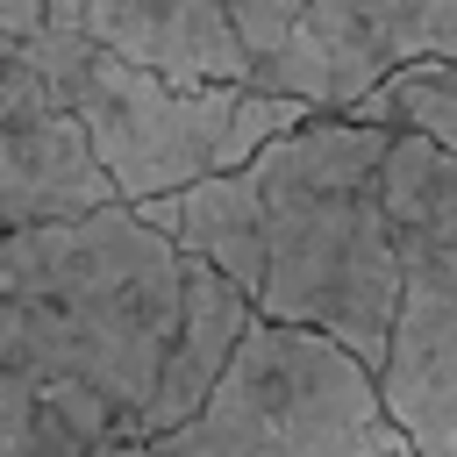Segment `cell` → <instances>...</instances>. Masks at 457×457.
I'll use <instances>...</instances> for the list:
<instances>
[{"label": "cell", "mask_w": 457, "mask_h": 457, "mask_svg": "<svg viewBox=\"0 0 457 457\" xmlns=\"http://www.w3.org/2000/svg\"><path fill=\"white\" fill-rule=\"evenodd\" d=\"M386 121L307 114L250 157L264 200L257 321L307 328L378 371L400 307V243L386 214Z\"/></svg>", "instance_id": "7a4b0ae2"}, {"label": "cell", "mask_w": 457, "mask_h": 457, "mask_svg": "<svg viewBox=\"0 0 457 457\" xmlns=\"http://www.w3.org/2000/svg\"><path fill=\"white\" fill-rule=\"evenodd\" d=\"M50 14L157 79L250 86V50L236 36L228 0H50Z\"/></svg>", "instance_id": "ba28073f"}, {"label": "cell", "mask_w": 457, "mask_h": 457, "mask_svg": "<svg viewBox=\"0 0 457 457\" xmlns=\"http://www.w3.org/2000/svg\"><path fill=\"white\" fill-rule=\"evenodd\" d=\"M407 436L386 421L378 378L350 350L307 328L250 321L200 414L107 457H386Z\"/></svg>", "instance_id": "277c9868"}, {"label": "cell", "mask_w": 457, "mask_h": 457, "mask_svg": "<svg viewBox=\"0 0 457 457\" xmlns=\"http://www.w3.org/2000/svg\"><path fill=\"white\" fill-rule=\"evenodd\" d=\"M386 214L400 243V307L378 357V407L414 457H457V157L393 129Z\"/></svg>", "instance_id": "5b68a950"}, {"label": "cell", "mask_w": 457, "mask_h": 457, "mask_svg": "<svg viewBox=\"0 0 457 457\" xmlns=\"http://www.w3.org/2000/svg\"><path fill=\"white\" fill-rule=\"evenodd\" d=\"M386 457H414V450H407V443H400V450H386Z\"/></svg>", "instance_id": "8fae6325"}, {"label": "cell", "mask_w": 457, "mask_h": 457, "mask_svg": "<svg viewBox=\"0 0 457 457\" xmlns=\"http://www.w3.org/2000/svg\"><path fill=\"white\" fill-rule=\"evenodd\" d=\"M21 50L50 79V93L64 100V114L79 121V136L100 157V171H107V186H114L121 207H143V200L179 193L193 179L236 171L271 136H286L293 121H307V107L286 100V93L157 79V71L100 50L93 36H79L57 14L36 36H21Z\"/></svg>", "instance_id": "3957f363"}, {"label": "cell", "mask_w": 457, "mask_h": 457, "mask_svg": "<svg viewBox=\"0 0 457 457\" xmlns=\"http://www.w3.org/2000/svg\"><path fill=\"white\" fill-rule=\"evenodd\" d=\"M93 207H114L100 157L86 150L79 121L29 64V50L0 29V236Z\"/></svg>", "instance_id": "52a82bcc"}, {"label": "cell", "mask_w": 457, "mask_h": 457, "mask_svg": "<svg viewBox=\"0 0 457 457\" xmlns=\"http://www.w3.org/2000/svg\"><path fill=\"white\" fill-rule=\"evenodd\" d=\"M257 307L136 207L0 236V457H107L221 386Z\"/></svg>", "instance_id": "6da1fadb"}, {"label": "cell", "mask_w": 457, "mask_h": 457, "mask_svg": "<svg viewBox=\"0 0 457 457\" xmlns=\"http://www.w3.org/2000/svg\"><path fill=\"white\" fill-rule=\"evenodd\" d=\"M250 86L357 114L407 64H457V0H228Z\"/></svg>", "instance_id": "8992f818"}, {"label": "cell", "mask_w": 457, "mask_h": 457, "mask_svg": "<svg viewBox=\"0 0 457 457\" xmlns=\"http://www.w3.org/2000/svg\"><path fill=\"white\" fill-rule=\"evenodd\" d=\"M136 214L150 228H164L186 257L214 264L243 300H257V286H264V200H257L250 164L214 171V179H193L179 193H157Z\"/></svg>", "instance_id": "9c48e42d"}, {"label": "cell", "mask_w": 457, "mask_h": 457, "mask_svg": "<svg viewBox=\"0 0 457 457\" xmlns=\"http://www.w3.org/2000/svg\"><path fill=\"white\" fill-rule=\"evenodd\" d=\"M357 121H386V129H407V136H428L457 157V64H407L393 71L364 107Z\"/></svg>", "instance_id": "30bf717a"}]
</instances>
